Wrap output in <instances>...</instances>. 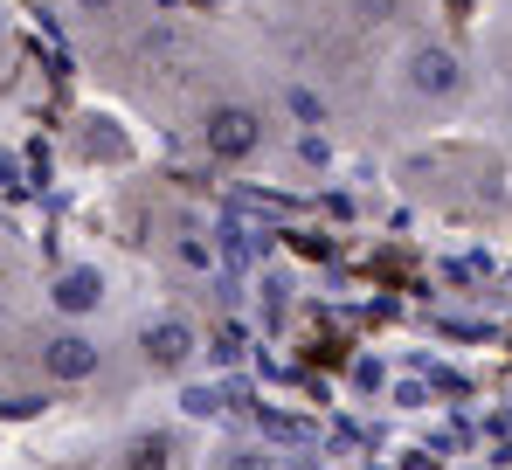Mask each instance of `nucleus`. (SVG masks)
<instances>
[{
	"label": "nucleus",
	"mask_w": 512,
	"mask_h": 470,
	"mask_svg": "<svg viewBox=\"0 0 512 470\" xmlns=\"http://www.w3.org/2000/svg\"><path fill=\"white\" fill-rule=\"evenodd\" d=\"M70 7H77L84 21H118V14H125L132 0H70Z\"/></svg>",
	"instance_id": "7"
},
{
	"label": "nucleus",
	"mask_w": 512,
	"mask_h": 470,
	"mask_svg": "<svg viewBox=\"0 0 512 470\" xmlns=\"http://www.w3.org/2000/svg\"><path fill=\"white\" fill-rule=\"evenodd\" d=\"M360 21H402V0H353Z\"/></svg>",
	"instance_id": "8"
},
{
	"label": "nucleus",
	"mask_w": 512,
	"mask_h": 470,
	"mask_svg": "<svg viewBox=\"0 0 512 470\" xmlns=\"http://www.w3.org/2000/svg\"><path fill=\"white\" fill-rule=\"evenodd\" d=\"M194 139H201V153L215 159V166H250V159L270 146V118H263L256 104L222 97V104H208V111H201Z\"/></svg>",
	"instance_id": "1"
},
{
	"label": "nucleus",
	"mask_w": 512,
	"mask_h": 470,
	"mask_svg": "<svg viewBox=\"0 0 512 470\" xmlns=\"http://www.w3.org/2000/svg\"><path fill=\"white\" fill-rule=\"evenodd\" d=\"M402 83L429 97V104H450L457 90H464V63H457V49H443V42H416L409 56H402Z\"/></svg>",
	"instance_id": "5"
},
{
	"label": "nucleus",
	"mask_w": 512,
	"mask_h": 470,
	"mask_svg": "<svg viewBox=\"0 0 512 470\" xmlns=\"http://www.w3.org/2000/svg\"><path fill=\"white\" fill-rule=\"evenodd\" d=\"M7 49H14V21H7V7H0V63H7Z\"/></svg>",
	"instance_id": "10"
},
{
	"label": "nucleus",
	"mask_w": 512,
	"mask_h": 470,
	"mask_svg": "<svg viewBox=\"0 0 512 470\" xmlns=\"http://www.w3.org/2000/svg\"><path fill=\"white\" fill-rule=\"evenodd\" d=\"M35 367H42V381H56V388H84V381L104 374V346H97L90 325L56 318V325L35 339Z\"/></svg>",
	"instance_id": "2"
},
{
	"label": "nucleus",
	"mask_w": 512,
	"mask_h": 470,
	"mask_svg": "<svg viewBox=\"0 0 512 470\" xmlns=\"http://www.w3.org/2000/svg\"><path fill=\"white\" fill-rule=\"evenodd\" d=\"M298 159H305V166H326V139H319V132H305V139H298Z\"/></svg>",
	"instance_id": "9"
},
{
	"label": "nucleus",
	"mask_w": 512,
	"mask_h": 470,
	"mask_svg": "<svg viewBox=\"0 0 512 470\" xmlns=\"http://www.w3.org/2000/svg\"><path fill=\"white\" fill-rule=\"evenodd\" d=\"M194 353H201L194 318L160 312V318H146V325H139V367H146V374H187V367H194Z\"/></svg>",
	"instance_id": "3"
},
{
	"label": "nucleus",
	"mask_w": 512,
	"mask_h": 470,
	"mask_svg": "<svg viewBox=\"0 0 512 470\" xmlns=\"http://www.w3.org/2000/svg\"><path fill=\"white\" fill-rule=\"evenodd\" d=\"M104 298H111V277H104L97 263H63V270L49 277V312L70 318V325L97 318V312H104Z\"/></svg>",
	"instance_id": "4"
},
{
	"label": "nucleus",
	"mask_w": 512,
	"mask_h": 470,
	"mask_svg": "<svg viewBox=\"0 0 512 470\" xmlns=\"http://www.w3.org/2000/svg\"><path fill=\"white\" fill-rule=\"evenodd\" d=\"M118 464L125 470H173L180 464V436L173 429H139V436H125Z\"/></svg>",
	"instance_id": "6"
}]
</instances>
